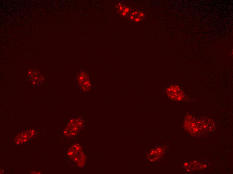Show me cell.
Returning a JSON list of instances; mask_svg holds the SVG:
<instances>
[{
  "label": "cell",
  "mask_w": 233,
  "mask_h": 174,
  "mask_svg": "<svg viewBox=\"0 0 233 174\" xmlns=\"http://www.w3.org/2000/svg\"><path fill=\"white\" fill-rule=\"evenodd\" d=\"M35 131L34 130H30L28 133L29 138H31L34 135Z\"/></svg>",
  "instance_id": "8992f818"
},
{
  "label": "cell",
  "mask_w": 233,
  "mask_h": 174,
  "mask_svg": "<svg viewBox=\"0 0 233 174\" xmlns=\"http://www.w3.org/2000/svg\"><path fill=\"white\" fill-rule=\"evenodd\" d=\"M77 83L82 91H90L91 87V80L88 74L81 71L77 74L76 77Z\"/></svg>",
  "instance_id": "6da1fadb"
},
{
  "label": "cell",
  "mask_w": 233,
  "mask_h": 174,
  "mask_svg": "<svg viewBox=\"0 0 233 174\" xmlns=\"http://www.w3.org/2000/svg\"><path fill=\"white\" fill-rule=\"evenodd\" d=\"M182 91L178 87L176 86H171L166 90V93L171 99L178 100L182 96Z\"/></svg>",
  "instance_id": "7a4b0ae2"
},
{
  "label": "cell",
  "mask_w": 233,
  "mask_h": 174,
  "mask_svg": "<svg viewBox=\"0 0 233 174\" xmlns=\"http://www.w3.org/2000/svg\"><path fill=\"white\" fill-rule=\"evenodd\" d=\"M117 7L118 12H120L121 15L123 16H126L129 10V8L123 6L121 4L119 5Z\"/></svg>",
  "instance_id": "5b68a950"
},
{
  "label": "cell",
  "mask_w": 233,
  "mask_h": 174,
  "mask_svg": "<svg viewBox=\"0 0 233 174\" xmlns=\"http://www.w3.org/2000/svg\"><path fill=\"white\" fill-rule=\"evenodd\" d=\"M144 16L143 13L136 11L131 13L130 19L136 22H138L141 20V19Z\"/></svg>",
  "instance_id": "277c9868"
},
{
  "label": "cell",
  "mask_w": 233,
  "mask_h": 174,
  "mask_svg": "<svg viewBox=\"0 0 233 174\" xmlns=\"http://www.w3.org/2000/svg\"><path fill=\"white\" fill-rule=\"evenodd\" d=\"M29 137L28 133L24 132L16 136V141L17 144H21L27 141Z\"/></svg>",
  "instance_id": "3957f363"
}]
</instances>
